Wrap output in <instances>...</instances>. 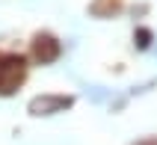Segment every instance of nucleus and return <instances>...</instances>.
Masks as SVG:
<instances>
[{"instance_id":"f257e3e1","label":"nucleus","mask_w":157,"mask_h":145,"mask_svg":"<svg viewBox=\"0 0 157 145\" xmlns=\"http://www.w3.org/2000/svg\"><path fill=\"white\" fill-rule=\"evenodd\" d=\"M24 59L21 56H15V53H9V56H0V95H9L15 92L18 83L24 80Z\"/></svg>"},{"instance_id":"f03ea898","label":"nucleus","mask_w":157,"mask_h":145,"mask_svg":"<svg viewBox=\"0 0 157 145\" xmlns=\"http://www.w3.org/2000/svg\"><path fill=\"white\" fill-rule=\"evenodd\" d=\"M36 56H39L42 62H53L56 56H59V42L51 39V36L39 39V42H36Z\"/></svg>"},{"instance_id":"7ed1b4c3","label":"nucleus","mask_w":157,"mask_h":145,"mask_svg":"<svg viewBox=\"0 0 157 145\" xmlns=\"http://www.w3.org/2000/svg\"><path fill=\"white\" fill-rule=\"evenodd\" d=\"M59 107H68V98H36L30 104V110L33 113H51V110H59Z\"/></svg>"}]
</instances>
